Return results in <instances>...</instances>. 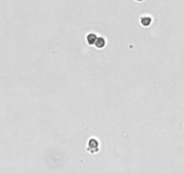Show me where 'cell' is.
<instances>
[{"label": "cell", "instance_id": "obj_3", "mask_svg": "<svg viewBox=\"0 0 184 173\" xmlns=\"http://www.w3.org/2000/svg\"><path fill=\"white\" fill-rule=\"evenodd\" d=\"M106 43H107V41H106L105 38H103V37H98V40H97V41H96V43H95V46H96L98 49H102V48L105 47Z\"/></svg>", "mask_w": 184, "mask_h": 173}, {"label": "cell", "instance_id": "obj_1", "mask_svg": "<svg viewBox=\"0 0 184 173\" xmlns=\"http://www.w3.org/2000/svg\"><path fill=\"white\" fill-rule=\"evenodd\" d=\"M86 40H87V42L88 43L89 45H95V43L98 40V36L96 33H90L87 35L86 37Z\"/></svg>", "mask_w": 184, "mask_h": 173}, {"label": "cell", "instance_id": "obj_2", "mask_svg": "<svg viewBox=\"0 0 184 173\" xmlns=\"http://www.w3.org/2000/svg\"><path fill=\"white\" fill-rule=\"evenodd\" d=\"M140 23L143 26H149L152 24V17L148 15L142 16L140 19Z\"/></svg>", "mask_w": 184, "mask_h": 173}]
</instances>
